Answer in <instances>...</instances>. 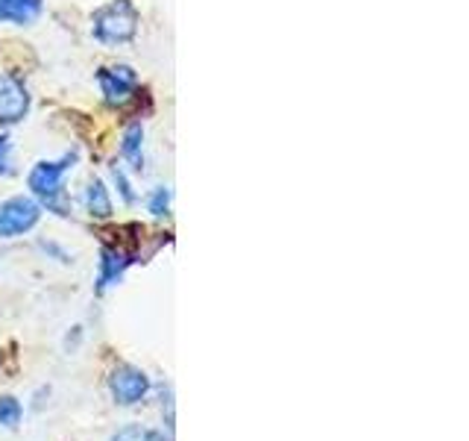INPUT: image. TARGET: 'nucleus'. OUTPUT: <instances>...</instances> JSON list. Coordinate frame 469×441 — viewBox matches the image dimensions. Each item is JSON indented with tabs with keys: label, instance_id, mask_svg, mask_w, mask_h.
Returning <instances> with one entry per match:
<instances>
[{
	"label": "nucleus",
	"instance_id": "obj_5",
	"mask_svg": "<svg viewBox=\"0 0 469 441\" xmlns=\"http://www.w3.org/2000/svg\"><path fill=\"white\" fill-rule=\"evenodd\" d=\"M109 392H111V397H115V403L136 406L150 394V377L132 365H120V368L111 371Z\"/></svg>",
	"mask_w": 469,
	"mask_h": 441
},
{
	"label": "nucleus",
	"instance_id": "obj_10",
	"mask_svg": "<svg viewBox=\"0 0 469 441\" xmlns=\"http://www.w3.org/2000/svg\"><path fill=\"white\" fill-rule=\"evenodd\" d=\"M120 157H124L136 171L144 168V127L141 124L127 127L124 141H120Z\"/></svg>",
	"mask_w": 469,
	"mask_h": 441
},
{
	"label": "nucleus",
	"instance_id": "obj_8",
	"mask_svg": "<svg viewBox=\"0 0 469 441\" xmlns=\"http://www.w3.org/2000/svg\"><path fill=\"white\" fill-rule=\"evenodd\" d=\"M41 15V0H0V24H32Z\"/></svg>",
	"mask_w": 469,
	"mask_h": 441
},
{
	"label": "nucleus",
	"instance_id": "obj_11",
	"mask_svg": "<svg viewBox=\"0 0 469 441\" xmlns=\"http://www.w3.org/2000/svg\"><path fill=\"white\" fill-rule=\"evenodd\" d=\"M21 418H24V406H21L18 397H13V394L0 397V427L15 429L21 424Z\"/></svg>",
	"mask_w": 469,
	"mask_h": 441
},
{
	"label": "nucleus",
	"instance_id": "obj_14",
	"mask_svg": "<svg viewBox=\"0 0 469 441\" xmlns=\"http://www.w3.org/2000/svg\"><path fill=\"white\" fill-rule=\"evenodd\" d=\"M9 148H13V145H9V136H0V171H9L6 168V162H9Z\"/></svg>",
	"mask_w": 469,
	"mask_h": 441
},
{
	"label": "nucleus",
	"instance_id": "obj_9",
	"mask_svg": "<svg viewBox=\"0 0 469 441\" xmlns=\"http://www.w3.org/2000/svg\"><path fill=\"white\" fill-rule=\"evenodd\" d=\"M83 201H85V209H88V215L92 218H97V220L111 218V197H109L106 183L100 180V176H92V180H88Z\"/></svg>",
	"mask_w": 469,
	"mask_h": 441
},
{
	"label": "nucleus",
	"instance_id": "obj_13",
	"mask_svg": "<svg viewBox=\"0 0 469 441\" xmlns=\"http://www.w3.org/2000/svg\"><path fill=\"white\" fill-rule=\"evenodd\" d=\"M111 180H115L120 197H124V203H129V206L136 203V192H132V183L127 180L124 168H118V165H111Z\"/></svg>",
	"mask_w": 469,
	"mask_h": 441
},
{
	"label": "nucleus",
	"instance_id": "obj_7",
	"mask_svg": "<svg viewBox=\"0 0 469 441\" xmlns=\"http://www.w3.org/2000/svg\"><path fill=\"white\" fill-rule=\"evenodd\" d=\"M129 256L120 253L118 248H103L100 253V277H97V292H106L109 285H115L120 280V274L127 271Z\"/></svg>",
	"mask_w": 469,
	"mask_h": 441
},
{
	"label": "nucleus",
	"instance_id": "obj_4",
	"mask_svg": "<svg viewBox=\"0 0 469 441\" xmlns=\"http://www.w3.org/2000/svg\"><path fill=\"white\" fill-rule=\"evenodd\" d=\"M30 112V92L18 74H0V124H21Z\"/></svg>",
	"mask_w": 469,
	"mask_h": 441
},
{
	"label": "nucleus",
	"instance_id": "obj_12",
	"mask_svg": "<svg viewBox=\"0 0 469 441\" xmlns=\"http://www.w3.org/2000/svg\"><path fill=\"white\" fill-rule=\"evenodd\" d=\"M147 206H150V212H153L155 218L167 215V209H171V189H164V185H159V189H153Z\"/></svg>",
	"mask_w": 469,
	"mask_h": 441
},
{
	"label": "nucleus",
	"instance_id": "obj_3",
	"mask_svg": "<svg viewBox=\"0 0 469 441\" xmlns=\"http://www.w3.org/2000/svg\"><path fill=\"white\" fill-rule=\"evenodd\" d=\"M41 218V206L32 197H9V201L0 203V238H15L30 233L32 227L39 224Z\"/></svg>",
	"mask_w": 469,
	"mask_h": 441
},
{
	"label": "nucleus",
	"instance_id": "obj_1",
	"mask_svg": "<svg viewBox=\"0 0 469 441\" xmlns=\"http://www.w3.org/2000/svg\"><path fill=\"white\" fill-rule=\"evenodd\" d=\"M74 165H76V150L65 153V157L56 162H50V159L36 162L27 176V185H30V192L36 194L39 206L59 218L71 215V201H68V194H65V174H68Z\"/></svg>",
	"mask_w": 469,
	"mask_h": 441
},
{
	"label": "nucleus",
	"instance_id": "obj_6",
	"mask_svg": "<svg viewBox=\"0 0 469 441\" xmlns=\"http://www.w3.org/2000/svg\"><path fill=\"white\" fill-rule=\"evenodd\" d=\"M100 92H103V101L109 106H124L132 92L138 86V74L129 68V65H111V68L97 71Z\"/></svg>",
	"mask_w": 469,
	"mask_h": 441
},
{
	"label": "nucleus",
	"instance_id": "obj_2",
	"mask_svg": "<svg viewBox=\"0 0 469 441\" xmlns=\"http://www.w3.org/2000/svg\"><path fill=\"white\" fill-rule=\"evenodd\" d=\"M138 9L132 0H111L92 15V36L109 48L129 44L138 36Z\"/></svg>",
	"mask_w": 469,
	"mask_h": 441
}]
</instances>
